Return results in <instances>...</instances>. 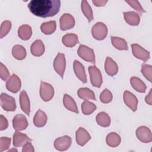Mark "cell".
<instances>
[{
  "mask_svg": "<svg viewBox=\"0 0 152 152\" xmlns=\"http://www.w3.org/2000/svg\"><path fill=\"white\" fill-rule=\"evenodd\" d=\"M62 40L63 44L68 48H72L79 43L77 35L74 33H68L65 34L63 36Z\"/></svg>",
  "mask_w": 152,
  "mask_h": 152,
  "instance_id": "603a6c76",
  "label": "cell"
},
{
  "mask_svg": "<svg viewBox=\"0 0 152 152\" xmlns=\"http://www.w3.org/2000/svg\"><path fill=\"white\" fill-rule=\"evenodd\" d=\"M73 68L74 71L77 78L83 83H86L87 80L84 66H83V65L78 61L75 60L73 63Z\"/></svg>",
  "mask_w": 152,
  "mask_h": 152,
  "instance_id": "2e32d148",
  "label": "cell"
},
{
  "mask_svg": "<svg viewBox=\"0 0 152 152\" xmlns=\"http://www.w3.org/2000/svg\"><path fill=\"white\" fill-rule=\"evenodd\" d=\"M77 94L80 99L84 100H96L94 92L88 88H80L77 91Z\"/></svg>",
  "mask_w": 152,
  "mask_h": 152,
  "instance_id": "4dcf8cb0",
  "label": "cell"
},
{
  "mask_svg": "<svg viewBox=\"0 0 152 152\" xmlns=\"http://www.w3.org/2000/svg\"><path fill=\"white\" fill-rule=\"evenodd\" d=\"M21 86V80L20 78L15 74H13L6 83L7 89L13 93H17L20 90Z\"/></svg>",
  "mask_w": 152,
  "mask_h": 152,
  "instance_id": "30bf717a",
  "label": "cell"
},
{
  "mask_svg": "<svg viewBox=\"0 0 152 152\" xmlns=\"http://www.w3.org/2000/svg\"><path fill=\"white\" fill-rule=\"evenodd\" d=\"M71 142V138L68 135H64L55 140L54 142V147L58 151H65L70 147Z\"/></svg>",
  "mask_w": 152,
  "mask_h": 152,
  "instance_id": "8fae6325",
  "label": "cell"
},
{
  "mask_svg": "<svg viewBox=\"0 0 152 152\" xmlns=\"http://www.w3.org/2000/svg\"><path fill=\"white\" fill-rule=\"evenodd\" d=\"M81 10L84 15L88 19V22H90L93 20V11L87 1H81Z\"/></svg>",
  "mask_w": 152,
  "mask_h": 152,
  "instance_id": "d6a6232c",
  "label": "cell"
},
{
  "mask_svg": "<svg viewBox=\"0 0 152 152\" xmlns=\"http://www.w3.org/2000/svg\"><path fill=\"white\" fill-rule=\"evenodd\" d=\"M125 21L131 26H138L140 21V17L138 13L134 11H128L123 13Z\"/></svg>",
  "mask_w": 152,
  "mask_h": 152,
  "instance_id": "ffe728a7",
  "label": "cell"
},
{
  "mask_svg": "<svg viewBox=\"0 0 152 152\" xmlns=\"http://www.w3.org/2000/svg\"><path fill=\"white\" fill-rule=\"evenodd\" d=\"M8 126L7 119L2 115H0V130L2 131L7 129Z\"/></svg>",
  "mask_w": 152,
  "mask_h": 152,
  "instance_id": "60d3db41",
  "label": "cell"
},
{
  "mask_svg": "<svg viewBox=\"0 0 152 152\" xmlns=\"http://www.w3.org/2000/svg\"><path fill=\"white\" fill-rule=\"evenodd\" d=\"M132 52L134 56L144 62L147 61L150 58V52L141 47L140 45L134 43L131 45Z\"/></svg>",
  "mask_w": 152,
  "mask_h": 152,
  "instance_id": "9c48e42d",
  "label": "cell"
},
{
  "mask_svg": "<svg viewBox=\"0 0 152 152\" xmlns=\"http://www.w3.org/2000/svg\"><path fill=\"white\" fill-rule=\"evenodd\" d=\"M11 28V22L9 20H5L1 24L0 28V37L1 39L5 36Z\"/></svg>",
  "mask_w": 152,
  "mask_h": 152,
  "instance_id": "e575fe53",
  "label": "cell"
},
{
  "mask_svg": "<svg viewBox=\"0 0 152 152\" xmlns=\"http://www.w3.org/2000/svg\"><path fill=\"white\" fill-rule=\"evenodd\" d=\"M31 54L35 56H40L45 52V46L41 40L34 41L30 48Z\"/></svg>",
  "mask_w": 152,
  "mask_h": 152,
  "instance_id": "7402d4cb",
  "label": "cell"
},
{
  "mask_svg": "<svg viewBox=\"0 0 152 152\" xmlns=\"http://www.w3.org/2000/svg\"><path fill=\"white\" fill-rule=\"evenodd\" d=\"M96 109V106L87 100H85L81 104L82 112L86 115L91 114Z\"/></svg>",
  "mask_w": 152,
  "mask_h": 152,
  "instance_id": "836d02e7",
  "label": "cell"
},
{
  "mask_svg": "<svg viewBox=\"0 0 152 152\" xmlns=\"http://www.w3.org/2000/svg\"><path fill=\"white\" fill-rule=\"evenodd\" d=\"M59 23L61 30L65 31L72 28L74 27L75 19L71 14L68 13H65L60 17Z\"/></svg>",
  "mask_w": 152,
  "mask_h": 152,
  "instance_id": "7c38bea8",
  "label": "cell"
},
{
  "mask_svg": "<svg viewBox=\"0 0 152 152\" xmlns=\"http://www.w3.org/2000/svg\"><path fill=\"white\" fill-rule=\"evenodd\" d=\"M34 151V147L32 145L30 141L27 142L23 145V148L22 149L23 152H33Z\"/></svg>",
  "mask_w": 152,
  "mask_h": 152,
  "instance_id": "b9f144b4",
  "label": "cell"
},
{
  "mask_svg": "<svg viewBox=\"0 0 152 152\" xmlns=\"http://www.w3.org/2000/svg\"><path fill=\"white\" fill-rule=\"evenodd\" d=\"M137 138L144 143H148L152 141V134L150 129L145 126H141L136 130Z\"/></svg>",
  "mask_w": 152,
  "mask_h": 152,
  "instance_id": "ba28073f",
  "label": "cell"
},
{
  "mask_svg": "<svg viewBox=\"0 0 152 152\" xmlns=\"http://www.w3.org/2000/svg\"><path fill=\"white\" fill-rule=\"evenodd\" d=\"M77 53L78 56L84 61L95 64V55L92 49L86 45H80L78 49Z\"/></svg>",
  "mask_w": 152,
  "mask_h": 152,
  "instance_id": "7a4b0ae2",
  "label": "cell"
},
{
  "mask_svg": "<svg viewBox=\"0 0 152 152\" xmlns=\"http://www.w3.org/2000/svg\"><path fill=\"white\" fill-rule=\"evenodd\" d=\"M145 101L149 105L152 104V90L151 89H150V92L148 94V95L146 96V97L145 98Z\"/></svg>",
  "mask_w": 152,
  "mask_h": 152,
  "instance_id": "7bdbcfd3",
  "label": "cell"
},
{
  "mask_svg": "<svg viewBox=\"0 0 152 152\" xmlns=\"http://www.w3.org/2000/svg\"><path fill=\"white\" fill-rule=\"evenodd\" d=\"M121 141V137L117 133L114 132L109 133L106 138V144L111 147H118L120 144Z\"/></svg>",
  "mask_w": 152,
  "mask_h": 152,
  "instance_id": "4316f807",
  "label": "cell"
},
{
  "mask_svg": "<svg viewBox=\"0 0 152 152\" xmlns=\"http://www.w3.org/2000/svg\"><path fill=\"white\" fill-rule=\"evenodd\" d=\"M1 106L4 110L15 111L16 109V103L15 99L6 93H2L0 96Z\"/></svg>",
  "mask_w": 152,
  "mask_h": 152,
  "instance_id": "3957f363",
  "label": "cell"
},
{
  "mask_svg": "<svg viewBox=\"0 0 152 152\" xmlns=\"http://www.w3.org/2000/svg\"><path fill=\"white\" fill-rule=\"evenodd\" d=\"M63 103L64 106L69 110L75 112L76 113H78V107L76 104V102L73 99L72 97L69 96L67 94H65L64 95L63 98Z\"/></svg>",
  "mask_w": 152,
  "mask_h": 152,
  "instance_id": "cb8c5ba5",
  "label": "cell"
},
{
  "mask_svg": "<svg viewBox=\"0 0 152 152\" xmlns=\"http://www.w3.org/2000/svg\"><path fill=\"white\" fill-rule=\"evenodd\" d=\"M66 66V60L64 53H58L53 61V68L55 71L63 78Z\"/></svg>",
  "mask_w": 152,
  "mask_h": 152,
  "instance_id": "52a82bcc",
  "label": "cell"
},
{
  "mask_svg": "<svg viewBox=\"0 0 152 152\" xmlns=\"http://www.w3.org/2000/svg\"><path fill=\"white\" fill-rule=\"evenodd\" d=\"M61 7L59 0H31L28 4L30 12L34 15L46 18L55 15Z\"/></svg>",
  "mask_w": 152,
  "mask_h": 152,
  "instance_id": "6da1fadb",
  "label": "cell"
},
{
  "mask_svg": "<svg viewBox=\"0 0 152 152\" xmlns=\"http://www.w3.org/2000/svg\"><path fill=\"white\" fill-rule=\"evenodd\" d=\"M112 93L107 88L104 89L100 95V100L103 103H109L112 100Z\"/></svg>",
  "mask_w": 152,
  "mask_h": 152,
  "instance_id": "8d00e7d4",
  "label": "cell"
},
{
  "mask_svg": "<svg viewBox=\"0 0 152 152\" xmlns=\"http://www.w3.org/2000/svg\"><path fill=\"white\" fill-rule=\"evenodd\" d=\"M32 140L26 134L16 131L13 135V145L15 147H18L24 145L28 141H31Z\"/></svg>",
  "mask_w": 152,
  "mask_h": 152,
  "instance_id": "e0dca14e",
  "label": "cell"
},
{
  "mask_svg": "<svg viewBox=\"0 0 152 152\" xmlns=\"http://www.w3.org/2000/svg\"><path fill=\"white\" fill-rule=\"evenodd\" d=\"M96 119L98 125L103 127H107L110 124V116L104 112L99 113L96 116Z\"/></svg>",
  "mask_w": 152,
  "mask_h": 152,
  "instance_id": "1f68e13d",
  "label": "cell"
},
{
  "mask_svg": "<svg viewBox=\"0 0 152 152\" xmlns=\"http://www.w3.org/2000/svg\"><path fill=\"white\" fill-rule=\"evenodd\" d=\"M13 150H15V151H17V150H15V149H11V150H10L8 151H13Z\"/></svg>",
  "mask_w": 152,
  "mask_h": 152,
  "instance_id": "f6af8a7d",
  "label": "cell"
},
{
  "mask_svg": "<svg viewBox=\"0 0 152 152\" xmlns=\"http://www.w3.org/2000/svg\"><path fill=\"white\" fill-rule=\"evenodd\" d=\"M0 77L4 81H6L10 77V72L8 69L2 62L0 63Z\"/></svg>",
  "mask_w": 152,
  "mask_h": 152,
  "instance_id": "ab89813d",
  "label": "cell"
},
{
  "mask_svg": "<svg viewBox=\"0 0 152 152\" xmlns=\"http://www.w3.org/2000/svg\"><path fill=\"white\" fill-rule=\"evenodd\" d=\"M130 83L132 88L140 93H145L147 87L145 83L139 78L132 77L130 79Z\"/></svg>",
  "mask_w": 152,
  "mask_h": 152,
  "instance_id": "484cf974",
  "label": "cell"
},
{
  "mask_svg": "<svg viewBox=\"0 0 152 152\" xmlns=\"http://www.w3.org/2000/svg\"><path fill=\"white\" fill-rule=\"evenodd\" d=\"M11 139L8 137H1L0 138V152L7 150L11 144Z\"/></svg>",
  "mask_w": 152,
  "mask_h": 152,
  "instance_id": "f35d334b",
  "label": "cell"
},
{
  "mask_svg": "<svg viewBox=\"0 0 152 152\" xmlns=\"http://www.w3.org/2000/svg\"><path fill=\"white\" fill-rule=\"evenodd\" d=\"M75 139L79 145L83 146L91 139V136L87 130L80 127L76 131Z\"/></svg>",
  "mask_w": 152,
  "mask_h": 152,
  "instance_id": "9a60e30c",
  "label": "cell"
},
{
  "mask_svg": "<svg viewBox=\"0 0 152 152\" xmlns=\"http://www.w3.org/2000/svg\"><path fill=\"white\" fill-rule=\"evenodd\" d=\"M13 56L18 60H23L26 56V50L21 45H16L13 46L12 49Z\"/></svg>",
  "mask_w": 152,
  "mask_h": 152,
  "instance_id": "f546056e",
  "label": "cell"
},
{
  "mask_svg": "<svg viewBox=\"0 0 152 152\" xmlns=\"http://www.w3.org/2000/svg\"><path fill=\"white\" fill-rule=\"evenodd\" d=\"M141 72L143 74V75L150 82H151V78H152V66H151V65L143 64L141 65Z\"/></svg>",
  "mask_w": 152,
  "mask_h": 152,
  "instance_id": "d590c367",
  "label": "cell"
},
{
  "mask_svg": "<svg viewBox=\"0 0 152 152\" xmlns=\"http://www.w3.org/2000/svg\"><path fill=\"white\" fill-rule=\"evenodd\" d=\"M126 3H128L132 8H133L136 11L139 12L140 14H142L144 12H145V11L144 10V8L142 7L141 4L138 1L135 0H132V1H125Z\"/></svg>",
  "mask_w": 152,
  "mask_h": 152,
  "instance_id": "74e56055",
  "label": "cell"
},
{
  "mask_svg": "<svg viewBox=\"0 0 152 152\" xmlns=\"http://www.w3.org/2000/svg\"><path fill=\"white\" fill-rule=\"evenodd\" d=\"M56 28V24L55 21H49L43 23L40 26V30L42 33L45 34H51L55 32Z\"/></svg>",
  "mask_w": 152,
  "mask_h": 152,
  "instance_id": "83f0119b",
  "label": "cell"
},
{
  "mask_svg": "<svg viewBox=\"0 0 152 152\" xmlns=\"http://www.w3.org/2000/svg\"><path fill=\"white\" fill-rule=\"evenodd\" d=\"M40 95L43 101L48 102L54 96V89L53 87L49 83L41 81Z\"/></svg>",
  "mask_w": 152,
  "mask_h": 152,
  "instance_id": "8992f818",
  "label": "cell"
},
{
  "mask_svg": "<svg viewBox=\"0 0 152 152\" xmlns=\"http://www.w3.org/2000/svg\"><path fill=\"white\" fill-rule=\"evenodd\" d=\"M110 38L112 45L117 49L121 50H127L128 49L127 42L125 39L116 36H111Z\"/></svg>",
  "mask_w": 152,
  "mask_h": 152,
  "instance_id": "f1b7e54d",
  "label": "cell"
},
{
  "mask_svg": "<svg viewBox=\"0 0 152 152\" xmlns=\"http://www.w3.org/2000/svg\"><path fill=\"white\" fill-rule=\"evenodd\" d=\"M104 69L109 75L113 76L118 73V66L111 58L107 56L104 63Z\"/></svg>",
  "mask_w": 152,
  "mask_h": 152,
  "instance_id": "d6986e66",
  "label": "cell"
},
{
  "mask_svg": "<svg viewBox=\"0 0 152 152\" xmlns=\"http://www.w3.org/2000/svg\"><path fill=\"white\" fill-rule=\"evenodd\" d=\"M48 117L45 112L39 110L36 112L33 118L34 125L37 127H43L47 122Z\"/></svg>",
  "mask_w": 152,
  "mask_h": 152,
  "instance_id": "44dd1931",
  "label": "cell"
},
{
  "mask_svg": "<svg viewBox=\"0 0 152 152\" xmlns=\"http://www.w3.org/2000/svg\"><path fill=\"white\" fill-rule=\"evenodd\" d=\"M18 37L23 40H28L32 35L31 27L27 24L21 26L18 30Z\"/></svg>",
  "mask_w": 152,
  "mask_h": 152,
  "instance_id": "d4e9b609",
  "label": "cell"
},
{
  "mask_svg": "<svg viewBox=\"0 0 152 152\" xmlns=\"http://www.w3.org/2000/svg\"><path fill=\"white\" fill-rule=\"evenodd\" d=\"M93 4L96 7H103L106 5V4L107 2V1H96L94 0L92 1Z\"/></svg>",
  "mask_w": 152,
  "mask_h": 152,
  "instance_id": "ee69618b",
  "label": "cell"
},
{
  "mask_svg": "<svg viewBox=\"0 0 152 152\" xmlns=\"http://www.w3.org/2000/svg\"><path fill=\"white\" fill-rule=\"evenodd\" d=\"M91 33L94 39L99 40H103L107 36V28L103 23L98 22L93 26Z\"/></svg>",
  "mask_w": 152,
  "mask_h": 152,
  "instance_id": "5b68a950",
  "label": "cell"
},
{
  "mask_svg": "<svg viewBox=\"0 0 152 152\" xmlns=\"http://www.w3.org/2000/svg\"><path fill=\"white\" fill-rule=\"evenodd\" d=\"M91 83L93 86L100 87L103 82L102 74L96 66H90L88 68Z\"/></svg>",
  "mask_w": 152,
  "mask_h": 152,
  "instance_id": "277c9868",
  "label": "cell"
},
{
  "mask_svg": "<svg viewBox=\"0 0 152 152\" xmlns=\"http://www.w3.org/2000/svg\"><path fill=\"white\" fill-rule=\"evenodd\" d=\"M20 103L22 110L29 116L30 112V104L28 96L26 91L23 90L20 94Z\"/></svg>",
  "mask_w": 152,
  "mask_h": 152,
  "instance_id": "ac0fdd59",
  "label": "cell"
},
{
  "mask_svg": "<svg viewBox=\"0 0 152 152\" xmlns=\"http://www.w3.org/2000/svg\"><path fill=\"white\" fill-rule=\"evenodd\" d=\"M12 126L16 131L26 129L28 126V122L26 116L21 114L15 115L12 119Z\"/></svg>",
  "mask_w": 152,
  "mask_h": 152,
  "instance_id": "4fadbf2b",
  "label": "cell"
},
{
  "mask_svg": "<svg viewBox=\"0 0 152 152\" xmlns=\"http://www.w3.org/2000/svg\"><path fill=\"white\" fill-rule=\"evenodd\" d=\"M123 99L125 104L133 112H135L137 110L138 99L134 94L129 91H125L124 93Z\"/></svg>",
  "mask_w": 152,
  "mask_h": 152,
  "instance_id": "5bb4252c",
  "label": "cell"
}]
</instances>
